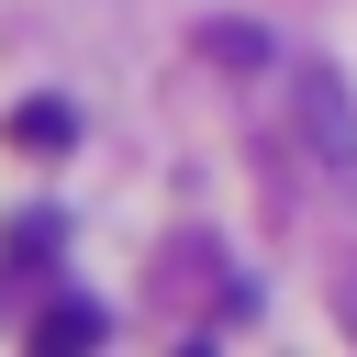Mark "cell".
<instances>
[{
	"mask_svg": "<svg viewBox=\"0 0 357 357\" xmlns=\"http://www.w3.org/2000/svg\"><path fill=\"white\" fill-rule=\"evenodd\" d=\"M67 134H78V112H67V100H22V112H11V145H22V156H56Z\"/></svg>",
	"mask_w": 357,
	"mask_h": 357,
	"instance_id": "3",
	"label": "cell"
},
{
	"mask_svg": "<svg viewBox=\"0 0 357 357\" xmlns=\"http://www.w3.org/2000/svg\"><path fill=\"white\" fill-rule=\"evenodd\" d=\"M335 324H346V335H357V279H335Z\"/></svg>",
	"mask_w": 357,
	"mask_h": 357,
	"instance_id": "4",
	"label": "cell"
},
{
	"mask_svg": "<svg viewBox=\"0 0 357 357\" xmlns=\"http://www.w3.org/2000/svg\"><path fill=\"white\" fill-rule=\"evenodd\" d=\"M100 335H112V312H100V301H78V290H67V301H45V312L22 324V346H45V357H67V346H100Z\"/></svg>",
	"mask_w": 357,
	"mask_h": 357,
	"instance_id": "2",
	"label": "cell"
},
{
	"mask_svg": "<svg viewBox=\"0 0 357 357\" xmlns=\"http://www.w3.org/2000/svg\"><path fill=\"white\" fill-rule=\"evenodd\" d=\"M290 123H301V145H312L324 178H357V89H346V67L301 56L290 67Z\"/></svg>",
	"mask_w": 357,
	"mask_h": 357,
	"instance_id": "1",
	"label": "cell"
}]
</instances>
